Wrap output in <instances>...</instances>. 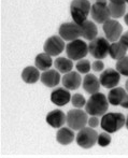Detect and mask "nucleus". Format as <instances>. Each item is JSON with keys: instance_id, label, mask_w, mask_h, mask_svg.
Segmentation results:
<instances>
[{"instance_id": "0eeeda50", "label": "nucleus", "mask_w": 128, "mask_h": 158, "mask_svg": "<svg viewBox=\"0 0 128 158\" xmlns=\"http://www.w3.org/2000/svg\"><path fill=\"white\" fill-rule=\"evenodd\" d=\"M88 122L87 113L81 109H73L67 113V125L72 130L83 129Z\"/></svg>"}, {"instance_id": "9b49d317", "label": "nucleus", "mask_w": 128, "mask_h": 158, "mask_svg": "<svg viewBox=\"0 0 128 158\" xmlns=\"http://www.w3.org/2000/svg\"><path fill=\"white\" fill-rule=\"evenodd\" d=\"M65 48H66L65 41L59 35H52L49 39H46L43 45L44 53L49 54L52 57L58 56L59 54H62Z\"/></svg>"}, {"instance_id": "aec40b11", "label": "nucleus", "mask_w": 128, "mask_h": 158, "mask_svg": "<svg viewBox=\"0 0 128 158\" xmlns=\"http://www.w3.org/2000/svg\"><path fill=\"white\" fill-rule=\"evenodd\" d=\"M77 135H75L73 130L69 127H62L58 129L57 133H56V140L58 143L62 144V145H69L73 142Z\"/></svg>"}, {"instance_id": "f03ea898", "label": "nucleus", "mask_w": 128, "mask_h": 158, "mask_svg": "<svg viewBox=\"0 0 128 158\" xmlns=\"http://www.w3.org/2000/svg\"><path fill=\"white\" fill-rule=\"evenodd\" d=\"M126 124V117L122 113L109 112L105 114L100 119V127L105 132L114 133L122 129Z\"/></svg>"}, {"instance_id": "412c9836", "label": "nucleus", "mask_w": 128, "mask_h": 158, "mask_svg": "<svg viewBox=\"0 0 128 158\" xmlns=\"http://www.w3.org/2000/svg\"><path fill=\"white\" fill-rule=\"evenodd\" d=\"M39 69L37 67L29 66L24 68V70L22 71V79L23 81L27 84H35L41 77V74L39 72Z\"/></svg>"}, {"instance_id": "c85d7f7f", "label": "nucleus", "mask_w": 128, "mask_h": 158, "mask_svg": "<svg viewBox=\"0 0 128 158\" xmlns=\"http://www.w3.org/2000/svg\"><path fill=\"white\" fill-rule=\"evenodd\" d=\"M97 143H98V145L101 146V148H105V146L110 145V143H111V135H110V133H108V132L100 133V135H98Z\"/></svg>"}, {"instance_id": "4468645a", "label": "nucleus", "mask_w": 128, "mask_h": 158, "mask_svg": "<svg viewBox=\"0 0 128 158\" xmlns=\"http://www.w3.org/2000/svg\"><path fill=\"white\" fill-rule=\"evenodd\" d=\"M62 82L64 87L67 88L68 90H75L83 83V80L79 72H77V71H71V72L67 73V74H65L62 77Z\"/></svg>"}, {"instance_id": "f8f14e48", "label": "nucleus", "mask_w": 128, "mask_h": 158, "mask_svg": "<svg viewBox=\"0 0 128 158\" xmlns=\"http://www.w3.org/2000/svg\"><path fill=\"white\" fill-rule=\"evenodd\" d=\"M121 80V74L113 68H107L105 70L102 71V73L99 77L100 84L103 87L108 88V89H113V88L117 87L118 83Z\"/></svg>"}, {"instance_id": "f704fd0d", "label": "nucleus", "mask_w": 128, "mask_h": 158, "mask_svg": "<svg viewBox=\"0 0 128 158\" xmlns=\"http://www.w3.org/2000/svg\"><path fill=\"white\" fill-rule=\"evenodd\" d=\"M125 89H126V92L128 93V80L126 81V84H125Z\"/></svg>"}, {"instance_id": "58836bf2", "label": "nucleus", "mask_w": 128, "mask_h": 158, "mask_svg": "<svg viewBox=\"0 0 128 158\" xmlns=\"http://www.w3.org/2000/svg\"><path fill=\"white\" fill-rule=\"evenodd\" d=\"M96 1H97V0H96Z\"/></svg>"}, {"instance_id": "2eb2a0df", "label": "nucleus", "mask_w": 128, "mask_h": 158, "mask_svg": "<svg viewBox=\"0 0 128 158\" xmlns=\"http://www.w3.org/2000/svg\"><path fill=\"white\" fill-rule=\"evenodd\" d=\"M46 123L53 128H62L67 123V114L62 110H53L46 115Z\"/></svg>"}, {"instance_id": "ddd939ff", "label": "nucleus", "mask_w": 128, "mask_h": 158, "mask_svg": "<svg viewBox=\"0 0 128 158\" xmlns=\"http://www.w3.org/2000/svg\"><path fill=\"white\" fill-rule=\"evenodd\" d=\"M71 94L67 88L57 87L51 93V101L57 106H64L71 102Z\"/></svg>"}, {"instance_id": "39448f33", "label": "nucleus", "mask_w": 128, "mask_h": 158, "mask_svg": "<svg viewBox=\"0 0 128 158\" xmlns=\"http://www.w3.org/2000/svg\"><path fill=\"white\" fill-rule=\"evenodd\" d=\"M110 45L111 43L105 38L97 37L95 40L91 41L88 45V52L94 58H96V60H102L109 55Z\"/></svg>"}, {"instance_id": "20e7f679", "label": "nucleus", "mask_w": 128, "mask_h": 158, "mask_svg": "<svg viewBox=\"0 0 128 158\" xmlns=\"http://www.w3.org/2000/svg\"><path fill=\"white\" fill-rule=\"evenodd\" d=\"M66 54L71 60H81L84 59L88 54V45L85 41L81 39L69 42L66 45Z\"/></svg>"}, {"instance_id": "f257e3e1", "label": "nucleus", "mask_w": 128, "mask_h": 158, "mask_svg": "<svg viewBox=\"0 0 128 158\" xmlns=\"http://www.w3.org/2000/svg\"><path fill=\"white\" fill-rule=\"evenodd\" d=\"M109 109V101L108 97L103 95L102 93L91 95L89 99L87 100L85 106V112L91 116H103L107 114V111Z\"/></svg>"}, {"instance_id": "6e6552de", "label": "nucleus", "mask_w": 128, "mask_h": 158, "mask_svg": "<svg viewBox=\"0 0 128 158\" xmlns=\"http://www.w3.org/2000/svg\"><path fill=\"white\" fill-rule=\"evenodd\" d=\"M98 133L96 132L95 129L91 128V127H84L83 129H81L78 132L75 140L79 146H81L82 148H91L97 143L98 140Z\"/></svg>"}, {"instance_id": "423d86ee", "label": "nucleus", "mask_w": 128, "mask_h": 158, "mask_svg": "<svg viewBox=\"0 0 128 158\" xmlns=\"http://www.w3.org/2000/svg\"><path fill=\"white\" fill-rule=\"evenodd\" d=\"M91 16L94 22L98 24H105L107 21L111 19V14L109 10V3L107 0H97L94 4H92Z\"/></svg>"}, {"instance_id": "2f4dec72", "label": "nucleus", "mask_w": 128, "mask_h": 158, "mask_svg": "<svg viewBox=\"0 0 128 158\" xmlns=\"http://www.w3.org/2000/svg\"><path fill=\"white\" fill-rule=\"evenodd\" d=\"M118 41H120L121 43L124 44V45L126 46V48H128V30H127L126 32L123 33L122 37L120 38V40H118Z\"/></svg>"}, {"instance_id": "a878e982", "label": "nucleus", "mask_w": 128, "mask_h": 158, "mask_svg": "<svg viewBox=\"0 0 128 158\" xmlns=\"http://www.w3.org/2000/svg\"><path fill=\"white\" fill-rule=\"evenodd\" d=\"M115 70L121 75L128 77V56H125L122 59L117 60V63L115 64Z\"/></svg>"}, {"instance_id": "cd10ccee", "label": "nucleus", "mask_w": 128, "mask_h": 158, "mask_svg": "<svg viewBox=\"0 0 128 158\" xmlns=\"http://www.w3.org/2000/svg\"><path fill=\"white\" fill-rule=\"evenodd\" d=\"M86 99L84 98V96L81 94H75L71 97V103L75 109H82L83 106L85 108L86 106Z\"/></svg>"}, {"instance_id": "9d476101", "label": "nucleus", "mask_w": 128, "mask_h": 158, "mask_svg": "<svg viewBox=\"0 0 128 158\" xmlns=\"http://www.w3.org/2000/svg\"><path fill=\"white\" fill-rule=\"evenodd\" d=\"M105 39L109 42H117L123 35V27L116 19H109L102 25Z\"/></svg>"}, {"instance_id": "c756f323", "label": "nucleus", "mask_w": 128, "mask_h": 158, "mask_svg": "<svg viewBox=\"0 0 128 158\" xmlns=\"http://www.w3.org/2000/svg\"><path fill=\"white\" fill-rule=\"evenodd\" d=\"M92 69H93L95 72H100L105 69V64L102 60H95L92 64Z\"/></svg>"}, {"instance_id": "4be33fe9", "label": "nucleus", "mask_w": 128, "mask_h": 158, "mask_svg": "<svg viewBox=\"0 0 128 158\" xmlns=\"http://www.w3.org/2000/svg\"><path fill=\"white\" fill-rule=\"evenodd\" d=\"M54 64L53 58L52 56H50L49 54L46 53H40L36 56L35 59V67H37L39 70L41 71H48L51 69V67Z\"/></svg>"}, {"instance_id": "b1692460", "label": "nucleus", "mask_w": 128, "mask_h": 158, "mask_svg": "<svg viewBox=\"0 0 128 158\" xmlns=\"http://www.w3.org/2000/svg\"><path fill=\"white\" fill-rule=\"evenodd\" d=\"M126 53H127V48L123 43H121L120 41L113 42V43H111V45H110L109 55L114 60H120V59H122L123 57L126 56Z\"/></svg>"}, {"instance_id": "c9c22d12", "label": "nucleus", "mask_w": 128, "mask_h": 158, "mask_svg": "<svg viewBox=\"0 0 128 158\" xmlns=\"http://www.w3.org/2000/svg\"><path fill=\"white\" fill-rule=\"evenodd\" d=\"M125 126H126V128L128 129V115H127V117H126V124H125Z\"/></svg>"}, {"instance_id": "7ed1b4c3", "label": "nucleus", "mask_w": 128, "mask_h": 158, "mask_svg": "<svg viewBox=\"0 0 128 158\" xmlns=\"http://www.w3.org/2000/svg\"><path fill=\"white\" fill-rule=\"evenodd\" d=\"M91 10L92 4L89 0H72L70 4V14L72 21L81 26L87 21Z\"/></svg>"}, {"instance_id": "7c9ffc66", "label": "nucleus", "mask_w": 128, "mask_h": 158, "mask_svg": "<svg viewBox=\"0 0 128 158\" xmlns=\"http://www.w3.org/2000/svg\"><path fill=\"white\" fill-rule=\"evenodd\" d=\"M87 124H88V127H91V128L94 129L95 127H98L100 125V119L98 118L97 116H91L88 118Z\"/></svg>"}, {"instance_id": "dca6fc26", "label": "nucleus", "mask_w": 128, "mask_h": 158, "mask_svg": "<svg viewBox=\"0 0 128 158\" xmlns=\"http://www.w3.org/2000/svg\"><path fill=\"white\" fill-rule=\"evenodd\" d=\"M82 86L86 93H88V94H91V95H94V94L99 93L101 84H100L99 79H98L96 75L88 73V74L85 75L84 79H83Z\"/></svg>"}, {"instance_id": "5701e85b", "label": "nucleus", "mask_w": 128, "mask_h": 158, "mask_svg": "<svg viewBox=\"0 0 128 158\" xmlns=\"http://www.w3.org/2000/svg\"><path fill=\"white\" fill-rule=\"evenodd\" d=\"M126 95V89H124L123 87H115L110 90L108 94V101L112 106H121Z\"/></svg>"}, {"instance_id": "6ab92c4d", "label": "nucleus", "mask_w": 128, "mask_h": 158, "mask_svg": "<svg viewBox=\"0 0 128 158\" xmlns=\"http://www.w3.org/2000/svg\"><path fill=\"white\" fill-rule=\"evenodd\" d=\"M98 35V29L96 24L93 21H88L81 25V37H83L85 40H89V41H93L97 38Z\"/></svg>"}, {"instance_id": "1a4fd4ad", "label": "nucleus", "mask_w": 128, "mask_h": 158, "mask_svg": "<svg viewBox=\"0 0 128 158\" xmlns=\"http://www.w3.org/2000/svg\"><path fill=\"white\" fill-rule=\"evenodd\" d=\"M58 33L64 41H75L81 37V26L75 22H67L59 26Z\"/></svg>"}, {"instance_id": "e433bc0d", "label": "nucleus", "mask_w": 128, "mask_h": 158, "mask_svg": "<svg viewBox=\"0 0 128 158\" xmlns=\"http://www.w3.org/2000/svg\"><path fill=\"white\" fill-rule=\"evenodd\" d=\"M125 1H126V3H128V0H125Z\"/></svg>"}, {"instance_id": "f3484780", "label": "nucleus", "mask_w": 128, "mask_h": 158, "mask_svg": "<svg viewBox=\"0 0 128 158\" xmlns=\"http://www.w3.org/2000/svg\"><path fill=\"white\" fill-rule=\"evenodd\" d=\"M41 82L46 86V87L53 88L57 86L60 82V73L56 69H50L48 71H44L40 77Z\"/></svg>"}, {"instance_id": "4c0bfd02", "label": "nucleus", "mask_w": 128, "mask_h": 158, "mask_svg": "<svg viewBox=\"0 0 128 158\" xmlns=\"http://www.w3.org/2000/svg\"><path fill=\"white\" fill-rule=\"evenodd\" d=\"M109 1H112V0H109Z\"/></svg>"}, {"instance_id": "a211bd4d", "label": "nucleus", "mask_w": 128, "mask_h": 158, "mask_svg": "<svg viewBox=\"0 0 128 158\" xmlns=\"http://www.w3.org/2000/svg\"><path fill=\"white\" fill-rule=\"evenodd\" d=\"M109 10L113 19H121L126 14V1L125 0H112L109 2Z\"/></svg>"}, {"instance_id": "393cba45", "label": "nucleus", "mask_w": 128, "mask_h": 158, "mask_svg": "<svg viewBox=\"0 0 128 158\" xmlns=\"http://www.w3.org/2000/svg\"><path fill=\"white\" fill-rule=\"evenodd\" d=\"M54 67L59 73H67L71 72L73 68V63L71 59L65 58V57H57L54 61Z\"/></svg>"}, {"instance_id": "473e14b6", "label": "nucleus", "mask_w": 128, "mask_h": 158, "mask_svg": "<svg viewBox=\"0 0 128 158\" xmlns=\"http://www.w3.org/2000/svg\"><path fill=\"white\" fill-rule=\"evenodd\" d=\"M121 106L124 108V109H128V93H127V95L125 96V98L122 101V103H121Z\"/></svg>"}, {"instance_id": "72a5a7b5", "label": "nucleus", "mask_w": 128, "mask_h": 158, "mask_svg": "<svg viewBox=\"0 0 128 158\" xmlns=\"http://www.w3.org/2000/svg\"><path fill=\"white\" fill-rule=\"evenodd\" d=\"M124 21H125V24L128 26V13L127 14H125V16H124Z\"/></svg>"}, {"instance_id": "bb28decb", "label": "nucleus", "mask_w": 128, "mask_h": 158, "mask_svg": "<svg viewBox=\"0 0 128 158\" xmlns=\"http://www.w3.org/2000/svg\"><path fill=\"white\" fill-rule=\"evenodd\" d=\"M75 68H77L79 73L88 74L89 70L92 69V64L89 63V60H87V59H81V60H79L77 64H75Z\"/></svg>"}]
</instances>
